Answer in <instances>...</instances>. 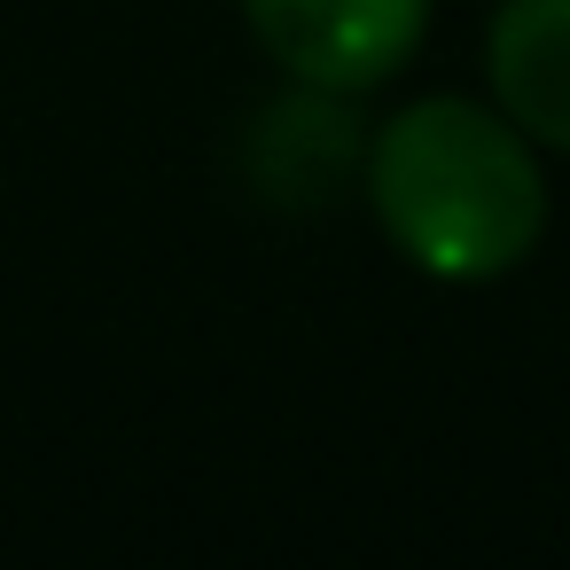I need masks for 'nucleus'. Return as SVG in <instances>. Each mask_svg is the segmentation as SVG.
<instances>
[{
  "label": "nucleus",
  "instance_id": "nucleus-1",
  "mask_svg": "<svg viewBox=\"0 0 570 570\" xmlns=\"http://www.w3.org/2000/svg\"><path fill=\"white\" fill-rule=\"evenodd\" d=\"M367 204L391 250L430 282H500L547 235V173L508 110L430 95L367 149Z\"/></svg>",
  "mask_w": 570,
  "mask_h": 570
},
{
  "label": "nucleus",
  "instance_id": "nucleus-2",
  "mask_svg": "<svg viewBox=\"0 0 570 570\" xmlns=\"http://www.w3.org/2000/svg\"><path fill=\"white\" fill-rule=\"evenodd\" d=\"M250 40L305 87V95H375L391 87L422 32H430V0H243Z\"/></svg>",
  "mask_w": 570,
  "mask_h": 570
},
{
  "label": "nucleus",
  "instance_id": "nucleus-3",
  "mask_svg": "<svg viewBox=\"0 0 570 570\" xmlns=\"http://www.w3.org/2000/svg\"><path fill=\"white\" fill-rule=\"evenodd\" d=\"M484 79L531 141L570 157V0H508L484 32Z\"/></svg>",
  "mask_w": 570,
  "mask_h": 570
}]
</instances>
